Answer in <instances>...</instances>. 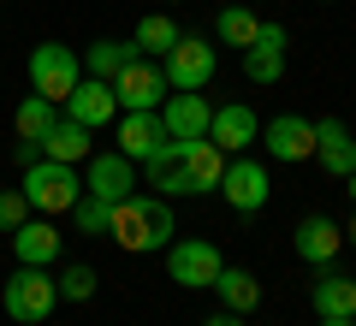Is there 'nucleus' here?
<instances>
[{
	"mask_svg": "<svg viewBox=\"0 0 356 326\" xmlns=\"http://www.w3.org/2000/svg\"><path fill=\"white\" fill-rule=\"evenodd\" d=\"M149 190L154 196H202V190H220V172H226V154L214 142H161L149 154Z\"/></svg>",
	"mask_w": 356,
	"mask_h": 326,
	"instance_id": "obj_1",
	"label": "nucleus"
},
{
	"mask_svg": "<svg viewBox=\"0 0 356 326\" xmlns=\"http://www.w3.org/2000/svg\"><path fill=\"white\" fill-rule=\"evenodd\" d=\"M107 238L119 243V250H166V243L178 238V220H172V202L154 196V190H131L125 202H113V220H107Z\"/></svg>",
	"mask_w": 356,
	"mask_h": 326,
	"instance_id": "obj_2",
	"label": "nucleus"
},
{
	"mask_svg": "<svg viewBox=\"0 0 356 326\" xmlns=\"http://www.w3.org/2000/svg\"><path fill=\"white\" fill-rule=\"evenodd\" d=\"M24 202H30V213H48V220H60V213H72L77 208V196H83V172L77 166H65V161H30L24 166Z\"/></svg>",
	"mask_w": 356,
	"mask_h": 326,
	"instance_id": "obj_3",
	"label": "nucleus"
},
{
	"mask_svg": "<svg viewBox=\"0 0 356 326\" xmlns=\"http://www.w3.org/2000/svg\"><path fill=\"white\" fill-rule=\"evenodd\" d=\"M60 302V279L48 267H13V279L0 285V309L13 314L18 326H42Z\"/></svg>",
	"mask_w": 356,
	"mask_h": 326,
	"instance_id": "obj_4",
	"label": "nucleus"
},
{
	"mask_svg": "<svg viewBox=\"0 0 356 326\" xmlns=\"http://www.w3.org/2000/svg\"><path fill=\"white\" fill-rule=\"evenodd\" d=\"M83 83V54L65 48V42H42V48H30V89H36L42 101H54V107H65V95Z\"/></svg>",
	"mask_w": 356,
	"mask_h": 326,
	"instance_id": "obj_5",
	"label": "nucleus"
},
{
	"mask_svg": "<svg viewBox=\"0 0 356 326\" xmlns=\"http://www.w3.org/2000/svg\"><path fill=\"white\" fill-rule=\"evenodd\" d=\"M226 267V255L214 250V238H172L166 243V279L184 291H208Z\"/></svg>",
	"mask_w": 356,
	"mask_h": 326,
	"instance_id": "obj_6",
	"label": "nucleus"
},
{
	"mask_svg": "<svg viewBox=\"0 0 356 326\" xmlns=\"http://www.w3.org/2000/svg\"><path fill=\"white\" fill-rule=\"evenodd\" d=\"M161 72H166V89H208L220 72V54L208 48L202 36H178L172 48L161 54Z\"/></svg>",
	"mask_w": 356,
	"mask_h": 326,
	"instance_id": "obj_7",
	"label": "nucleus"
},
{
	"mask_svg": "<svg viewBox=\"0 0 356 326\" xmlns=\"http://www.w3.org/2000/svg\"><path fill=\"white\" fill-rule=\"evenodd\" d=\"M107 89H113L119 113H154V107L166 101V72H161L154 60H131Z\"/></svg>",
	"mask_w": 356,
	"mask_h": 326,
	"instance_id": "obj_8",
	"label": "nucleus"
},
{
	"mask_svg": "<svg viewBox=\"0 0 356 326\" xmlns=\"http://www.w3.org/2000/svg\"><path fill=\"white\" fill-rule=\"evenodd\" d=\"M220 196L232 202L238 213H261L273 184H267V166L250 161V154H226V172H220Z\"/></svg>",
	"mask_w": 356,
	"mask_h": 326,
	"instance_id": "obj_9",
	"label": "nucleus"
},
{
	"mask_svg": "<svg viewBox=\"0 0 356 326\" xmlns=\"http://www.w3.org/2000/svg\"><path fill=\"white\" fill-rule=\"evenodd\" d=\"M154 113H161V125H166V137H172V142H202V137H208V119H214V107H208L202 89H172Z\"/></svg>",
	"mask_w": 356,
	"mask_h": 326,
	"instance_id": "obj_10",
	"label": "nucleus"
},
{
	"mask_svg": "<svg viewBox=\"0 0 356 326\" xmlns=\"http://www.w3.org/2000/svg\"><path fill=\"white\" fill-rule=\"evenodd\" d=\"M267 149V161H309L315 154V119H303V113H280V119H267L261 125V137H255Z\"/></svg>",
	"mask_w": 356,
	"mask_h": 326,
	"instance_id": "obj_11",
	"label": "nucleus"
},
{
	"mask_svg": "<svg viewBox=\"0 0 356 326\" xmlns=\"http://www.w3.org/2000/svg\"><path fill=\"white\" fill-rule=\"evenodd\" d=\"M83 190L102 202H125L131 190H137V161H125L119 149H102L83 161Z\"/></svg>",
	"mask_w": 356,
	"mask_h": 326,
	"instance_id": "obj_12",
	"label": "nucleus"
},
{
	"mask_svg": "<svg viewBox=\"0 0 356 326\" xmlns=\"http://www.w3.org/2000/svg\"><path fill=\"white\" fill-rule=\"evenodd\" d=\"M291 243H297V261L332 267V261H339V250H344V226L332 220V213H303L297 231H291Z\"/></svg>",
	"mask_w": 356,
	"mask_h": 326,
	"instance_id": "obj_13",
	"label": "nucleus"
},
{
	"mask_svg": "<svg viewBox=\"0 0 356 326\" xmlns=\"http://www.w3.org/2000/svg\"><path fill=\"white\" fill-rule=\"evenodd\" d=\"M255 137H261V119H255V107H243V101L214 107V119H208V142H214L220 154H243Z\"/></svg>",
	"mask_w": 356,
	"mask_h": 326,
	"instance_id": "obj_14",
	"label": "nucleus"
},
{
	"mask_svg": "<svg viewBox=\"0 0 356 326\" xmlns=\"http://www.w3.org/2000/svg\"><path fill=\"white\" fill-rule=\"evenodd\" d=\"M315 161L327 178H350L356 172V131L344 119H315Z\"/></svg>",
	"mask_w": 356,
	"mask_h": 326,
	"instance_id": "obj_15",
	"label": "nucleus"
},
{
	"mask_svg": "<svg viewBox=\"0 0 356 326\" xmlns=\"http://www.w3.org/2000/svg\"><path fill=\"white\" fill-rule=\"evenodd\" d=\"M65 119H77L83 131H102V125H113L119 119V101H113V89L102 83V77H83V83L65 95Z\"/></svg>",
	"mask_w": 356,
	"mask_h": 326,
	"instance_id": "obj_16",
	"label": "nucleus"
},
{
	"mask_svg": "<svg viewBox=\"0 0 356 326\" xmlns=\"http://www.w3.org/2000/svg\"><path fill=\"white\" fill-rule=\"evenodd\" d=\"M113 137H119V154H125V161H149L161 142H172L166 125H161V113H119Z\"/></svg>",
	"mask_w": 356,
	"mask_h": 326,
	"instance_id": "obj_17",
	"label": "nucleus"
},
{
	"mask_svg": "<svg viewBox=\"0 0 356 326\" xmlns=\"http://www.w3.org/2000/svg\"><path fill=\"white\" fill-rule=\"evenodd\" d=\"M243 72H250V83H280L285 77V24H261V36L243 48Z\"/></svg>",
	"mask_w": 356,
	"mask_h": 326,
	"instance_id": "obj_18",
	"label": "nucleus"
},
{
	"mask_svg": "<svg viewBox=\"0 0 356 326\" xmlns=\"http://www.w3.org/2000/svg\"><path fill=\"white\" fill-rule=\"evenodd\" d=\"M13 255H18V267H48V261H60V226H54L48 213L24 220V226L13 231Z\"/></svg>",
	"mask_w": 356,
	"mask_h": 326,
	"instance_id": "obj_19",
	"label": "nucleus"
},
{
	"mask_svg": "<svg viewBox=\"0 0 356 326\" xmlns=\"http://www.w3.org/2000/svg\"><path fill=\"white\" fill-rule=\"evenodd\" d=\"M309 309H315L321 320H350V314H356V279H350V273H332V267H321L315 291H309Z\"/></svg>",
	"mask_w": 356,
	"mask_h": 326,
	"instance_id": "obj_20",
	"label": "nucleus"
},
{
	"mask_svg": "<svg viewBox=\"0 0 356 326\" xmlns=\"http://www.w3.org/2000/svg\"><path fill=\"white\" fill-rule=\"evenodd\" d=\"M89 137H95V131H83L77 119H54V131L42 137V154H48V161H65V166H83L89 154H95Z\"/></svg>",
	"mask_w": 356,
	"mask_h": 326,
	"instance_id": "obj_21",
	"label": "nucleus"
},
{
	"mask_svg": "<svg viewBox=\"0 0 356 326\" xmlns=\"http://www.w3.org/2000/svg\"><path fill=\"white\" fill-rule=\"evenodd\" d=\"M131 60H143L137 42H113V36H102V42H89V48H83V77H102V83H113V77L125 72Z\"/></svg>",
	"mask_w": 356,
	"mask_h": 326,
	"instance_id": "obj_22",
	"label": "nucleus"
},
{
	"mask_svg": "<svg viewBox=\"0 0 356 326\" xmlns=\"http://www.w3.org/2000/svg\"><path fill=\"white\" fill-rule=\"evenodd\" d=\"M208 291H214V297L226 302L232 314H250L255 302H261V279H255L250 267H220V279H214Z\"/></svg>",
	"mask_w": 356,
	"mask_h": 326,
	"instance_id": "obj_23",
	"label": "nucleus"
},
{
	"mask_svg": "<svg viewBox=\"0 0 356 326\" xmlns=\"http://www.w3.org/2000/svg\"><path fill=\"white\" fill-rule=\"evenodd\" d=\"M214 36L226 42V48H250V42L261 36V18H255L250 6H220L214 13Z\"/></svg>",
	"mask_w": 356,
	"mask_h": 326,
	"instance_id": "obj_24",
	"label": "nucleus"
},
{
	"mask_svg": "<svg viewBox=\"0 0 356 326\" xmlns=\"http://www.w3.org/2000/svg\"><path fill=\"white\" fill-rule=\"evenodd\" d=\"M178 36H184V30H178L166 13H149V18H137V36H131V42H137V54H143V60H161V54L172 48Z\"/></svg>",
	"mask_w": 356,
	"mask_h": 326,
	"instance_id": "obj_25",
	"label": "nucleus"
},
{
	"mask_svg": "<svg viewBox=\"0 0 356 326\" xmlns=\"http://www.w3.org/2000/svg\"><path fill=\"white\" fill-rule=\"evenodd\" d=\"M54 119H60V107H54V101H42V95H30L24 107L13 113V125H18V137H24V142H42V137L54 131Z\"/></svg>",
	"mask_w": 356,
	"mask_h": 326,
	"instance_id": "obj_26",
	"label": "nucleus"
},
{
	"mask_svg": "<svg viewBox=\"0 0 356 326\" xmlns=\"http://www.w3.org/2000/svg\"><path fill=\"white\" fill-rule=\"evenodd\" d=\"M107 220H113V202H102V196H77V208H72V226L83 231V238H107Z\"/></svg>",
	"mask_w": 356,
	"mask_h": 326,
	"instance_id": "obj_27",
	"label": "nucleus"
},
{
	"mask_svg": "<svg viewBox=\"0 0 356 326\" xmlns=\"http://www.w3.org/2000/svg\"><path fill=\"white\" fill-rule=\"evenodd\" d=\"M95 285H102L95 267H83V261L60 267V297H65V302H89V297H95Z\"/></svg>",
	"mask_w": 356,
	"mask_h": 326,
	"instance_id": "obj_28",
	"label": "nucleus"
},
{
	"mask_svg": "<svg viewBox=\"0 0 356 326\" xmlns=\"http://www.w3.org/2000/svg\"><path fill=\"white\" fill-rule=\"evenodd\" d=\"M30 220V202H24V190H0V231L13 238L18 226Z\"/></svg>",
	"mask_w": 356,
	"mask_h": 326,
	"instance_id": "obj_29",
	"label": "nucleus"
},
{
	"mask_svg": "<svg viewBox=\"0 0 356 326\" xmlns=\"http://www.w3.org/2000/svg\"><path fill=\"white\" fill-rule=\"evenodd\" d=\"M202 326H250V314H232V309H220L214 320H202Z\"/></svg>",
	"mask_w": 356,
	"mask_h": 326,
	"instance_id": "obj_30",
	"label": "nucleus"
},
{
	"mask_svg": "<svg viewBox=\"0 0 356 326\" xmlns=\"http://www.w3.org/2000/svg\"><path fill=\"white\" fill-rule=\"evenodd\" d=\"M344 243H350V250H356V220H350V226H344Z\"/></svg>",
	"mask_w": 356,
	"mask_h": 326,
	"instance_id": "obj_31",
	"label": "nucleus"
},
{
	"mask_svg": "<svg viewBox=\"0 0 356 326\" xmlns=\"http://www.w3.org/2000/svg\"><path fill=\"white\" fill-rule=\"evenodd\" d=\"M344 190H350V202H356V172H350V178H344Z\"/></svg>",
	"mask_w": 356,
	"mask_h": 326,
	"instance_id": "obj_32",
	"label": "nucleus"
},
{
	"mask_svg": "<svg viewBox=\"0 0 356 326\" xmlns=\"http://www.w3.org/2000/svg\"><path fill=\"white\" fill-rule=\"evenodd\" d=\"M321 326H356V320H321Z\"/></svg>",
	"mask_w": 356,
	"mask_h": 326,
	"instance_id": "obj_33",
	"label": "nucleus"
},
{
	"mask_svg": "<svg viewBox=\"0 0 356 326\" xmlns=\"http://www.w3.org/2000/svg\"><path fill=\"white\" fill-rule=\"evenodd\" d=\"M350 320H356V314H350Z\"/></svg>",
	"mask_w": 356,
	"mask_h": 326,
	"instance_id": "obj_34",
	"label": "nucleus"
}]
</instances>
